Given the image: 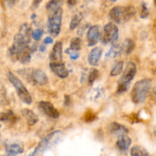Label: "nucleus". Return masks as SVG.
<instances>
[{
	"label": "nucleus",
	"instance_id": "obj_1",
	"mask_svg": "<svg viewBox=\"0 0 156 156\" xmlns=\"http://www.w3.org/2000/svg\"><path fill=\"white\" fill-rule=\"evenodd\" d=\"M136 13L133 5L115 6L109 12V18L116 24H123L130 20Z\"/></svg>",
	"mask_w": 156,
	"mask_h": 156
},
{
	"label": "nucleus",
	"instance_id": "obj_2",
	"mask_svg": "<svg viewBox=\"0 0 156 156\" xmlns=\"http://www.w3.org/2000/svg\"><path fill=\"white\" fill-rule=\"evenodd\" d=\"M152 82L149 79H143L138 81L134 85L131 92V98L133 103L141 104L146 101L151 89Z\"/></svg>",
	"mask_w": 156,
	"mask_h": 156
},
{
	"label": "nucleus",
	"instance_id": "obj_3",
	"mask_svg": "<svg viewBox=\"0 0 156 156\" xmlns=\"http://www.w3.org/2000/svg\"><path fill=\"white\" fill-rule=\"evenodd\" d=\"M8 79H9V82L12 84L14 87H15L16 92L18 94L19 98L26 105H30L32 103V98L29 91L24 86L23 82L15 76V74L9 72L7 75Z\"/></svg>",
	"mask_w": 156,
	"mask_h": 156
},
{
	"label": "nucleus",
	"instance_id": "obj_4",
	"mask_svg": "<svg viewBox=\"0 0 156 156\" xmlns=\"http://www.w3.org/2000/svg\"><path fill=\"white\" fill-rule=\"evenodd\" d=\"M62 135V132L60 130H56L54 132H52L46 136L41 142L39 145L35 148L34 152L30 154L29 156H37L40 154L43 153L45 150H47L50 146L52 145H54L57 143L60 139L61 136Z\"/></svg>",
	"mask_w": 156,
	"mask_h": 156
},
{
	"label": "nucleus",
	"instance_id": "obj_5",
	"mask_svg": "<svg viewBox=\"0 0 156 156\" xmlns=\"http://www.w3.org/2000/svg\"><path fill=\"white\" fill-rule=\"evenodd\" d=\"M62 19V8L57 9L55 12L50 13L48 18V30L49 33L53 37H56L60 33L61 24Z\"/></svg>",
	"mask_w": 156,
	"mask_h": 156
},
{
	"label": "nucleus",
	"instance_id": "obj_6",
	"mask_svg": "<svg viewBox=\"0 0 156 156\" xmlns=\"http://www.w3.org/2000/svg\"><path fill=\"white\" fill-rule=\"evenodd\" d=\"M119 36V30L114 23H108L104 27V33L101 41L103 44H108L117 41Z\"/></svg>",
	"mask_w": 156,
	"mask_h": 156
},
{
	"label": "nucleus",
	"instance_id": "obj_7",
	"mask_svg": "<svg viewBox=\"0 0 156 156\" xmlns=\"http://www.w3.org/2000/svg\"><path fill=\"white\" fill-rule=\"evenodd\" d=\"M136 66L135 64L132 62H128L123 71L120 82L129 84L131 81L133 79L134 76H136Z\"/></svg>",
	"mask_w": 156,
	"mask_h": 156
},
{
	"label": "nucleus",
	"instance_id": "obj_8",
	"mask_svg": "<svg viewBox=\"0 0 156 156\" xmlns=\"http://www.w3.org/2000/svg\"><path fill=\"white\" fill-rule=\"evenodd\" d=\"M101 37L100 28L98 25H93L88 28L87 33V39H88V46L92 47L94 46L98 42Z\"/></svg>",
	"mask_w": 156,
	"mask_h": 156
},
{
	"label": "nucleus",
	"instance_id": "obj_9",
	"mask_svg": "<svg viewBox=\"0 0 156 156\" xmlns=\"http://www.w3.org/2000/svg\"><path fill=\"white\" fill-rule=\"evenodd\" d=\"M30 79L34 82V83L38 85H45L48 83V77L47 74L44 71L41 69H34L30 74Z\"/></svg>",
	"mask_w": 156,
	"mask_h": 156
},
{
	"label": "nucleus",
	"instance_id": "obj_10",
	"mask_svg": "<svg viewBox=\"0 0 156 156\" xmlns=\"http://www.w3.org/2000/svg\"><path fill=\"white\" fill-rule=\"evenodd\" d=\"M39 107L42 110L43 112L48 117H52V118H58L59 117V113L50 102L44 101H40Z\"/></svg>",
	"mask_w": 156,
	"mask_h": 156
},
{
	"label": "nucleus",
	"instance_id": "obj_11",
	"mask_svg": "<svg viewBox=\"0 0 156 156\" xmlns=\"http://www.w3.org/2000/svg\"><path fill=\"white\" fill-rule=\"evenodd\" d=\"M50 62H62V44L60 41L55 43L53 48L50 55Z\"/></svg>",
	"mask_w": 156,
	"mask_h": 156
},
{
	"label": "nucleus",
	"instance_id": "obj_12",
	"mask_svg": "<svg viewBox=\"0 0 156 156\" xmlns=\"http://www.w3.org/2000/svg\"><path fill=\"white\" fill-rule=\"evenodd\" d=\"M50 67L52 71L61 79H65L68 76L69 71L62 62H50Z\"/></svg>",
	"mask_w": 156,
	"mask_h": 156
},
{
	"label": "nucleus",
	"instance_id": "obj_13",
	"mask_svg": "<svg viewBox=\"0 0 156 156\" xmlns=\"http://www.w3.org/2000/svg\"><path fill=\"white\" fill-rule=\"evenodd\" d=\"M108 129H109V131L111 133H112L113 135L118 137L126 136L128 132H129V130H128V129L126 126L120 124V123H117V122H113V123H111L110 124Z\"/></svg>",
	"mask_w": 156,
	"mask_h": 156
},
{
	"label": "nucleus",
	"instance_id": "obj_14",
	"mask_svg": "<svg viewBox=\"0 0 156 156\" xmlns=\"http://www.w3.org/2000/svg\"><path fill=\"white\" fill-rule=\"evenodd\" d=\"M8 156H15L24 152V146L21 143H11L5 146Z\"/></svg>",
	"mask_w": 156,
	"mask_h": 156
},
{
	"label": "nucleus",
	"instance_id": "obj_15",
	"mask_svg": "<svg viewBox=\"0 0 156 156\" xmlns=\"http://www.w3.org/2000/svg\"><path fill=\"white\" fill-rule=\"evenodd\" d=\"M103 50L101 47H94L89 53L88 56V63L91 66H96L98 63L101 57Z\"/></svg>",
	"mask_w": 156,
	"mask_h": 156
},
{
	"label": "nucleus",
	"instance_id": "obj_16",
	"mask_svg": "<svg viewBox=\"0 0 156 156\" xmlns=\"http://www.w3.org/2000/svg\"><path fill=\"white\" fill-rule=\"evenodd\" d=\"M21 114L23 115V117L25 118L27 123L29 126H34V125L36 124L37 123L39 120L37 115L33 111L30 109H27V108H24L21 111Z\"/></svg>",
	"mask_w": 156,
	"mask_h": 156
},
{
	"label": "nucleus",
	"instance_id": "obj_17",
	"mask_svg": "<svg viewBox=\"0 0 156 156\" xmlns=\"http://www.w3.org/2000/svg\"><path fill=\"white\" fill-rule=\"evenodd\" d=\"M131 145V139L128 137L127 136H124L119 137L117 140V143H116V146H117V149L122 152H126L128 150Z\"/></svg>",
	"mask_w": 156,
	"mask_h": 156
},
{
	"label": "nucleus",
	"instance_id": "obj_18",
	"mask_svg": "<svg viewBox=\"0 0 156 156\" xmlns=\"http://www.w3.org/2000/svg\"><path fill=\"white\" fill-rule=\"evenodd\" d=\"M17 117L13 111H8L5 112H3L0 114V120L5 123H12L17 120Z\"/></svg>",
	"mask_w": 156,
	"mask_h": 156
},
{
	"label": "nucleus",
	"instance_id": "obj_19",
	"mask_svg": "<svg viewBox=\"0 0 156 156\" xmlns=\"http://www.w3.org/2000/svg\"><path fill=\"white\" fill-rule=\"evenodd\" d=\"M62 2H63L62 0H50L46 5V9L48 12L52 13L57 9L62 8Z\"/></svg>",
	"mask_w": 156,
	"mask_h": 156
},
{
	"label": "nucleus",
	"instance_id": "obj_20",
	"mask_svg": "<svg viewBox=\"0 0 156 156\" xmlns=\"http://www.w3.org/2000/svg\"><path fill=\"white\" fill-rule=\"evenodd\" d=\"M131 156H148L149 152L145 148L140 146H135L130 150Z\"/></svg>",
	"mask_w": 156,
	"mask_h": 156
},
{
	"label": "nucleus",
	"instance_id": "obj_21",
	"mask_svg": "<svg viewBox=\"0 0 156 156\" xmlns=\"http://www.w3.org/2000/svg\"><path fill=\"white\" fill-rule=\"evenodd\" d=\"M83 19V15L81 12L79 13H76V15H73V17L72 18L71 21H70L69 27L71 30H74L76 29L78 26L79 25V24L81 23V21Z\"/></svg>",
	"mask_w": 156,
	"mask_h": 156
},
{
	"label": "nucleus",
	"instance_id": "obj_22",
	"mask_svg": "<svg viewBox=\"0 0 156 156\" xmlns=\"http://www.w3.org/2000/svg\"><path fill=\"white\" fill-rule=\"evenodd\" d=\"M122 48L119 45H113L106 54V58H114L121 53Z\"/></svg>",
	"mask_w": 156,
	"mask_h": 156
},
{
	"label": "nucleus",
	"instance_id": "obj_23",
	"mask_svg": "<svg viewBox=\"0 0 156 156\" xmlns=\"http://www.w3.org/2000/svg\"><path fill=\"white\" fill-rule=\"evenodd\" d=\"M123 48L124 50L125 53H126V55L130 54L135 49V43L132 39H126L124 41Z\"/></svg>",
	"mask_w": 156,
	"mask_h": 156
},
{
	"label": "nucleus",
	"instance_id": "obj_24",
	"mask_svg": "<svg viewBox=\"0 0 156 156\" xmlns=\"http://www.w3.org/2000/svg\"><path fill=\"white\" fill-rule=\"evenodd\" d=\"M123 69V61H120V62H117L113 69L111 72V76H117L120 75L122 73Z\"/></svg>",
	"mask_w": 156,
	"mask_h": 156
},
{
	"label": "nucleus",
	"instance_id": "obj_25",
	"mask_svg": "<svg viewBox=\"0 0 156 156\" xmlns=\"http://www.w3.org/2000/svg\"><path fill=\"white\" fill-rule=\"evenodd\" d=\"M7 101V93L5 87L0 79V105H4Z\"/></svg>",
	"mask_w": 156,
	"mask_h": 156
},
{
	"label": "nucleus",
	"instance_id": "obj_26",
	"mask_svg": "<svg viewBox=\"0 0 156 156\" xmlns=\"http://www.w3.org/2000/svg\"><path fill=\"white\" fill-rule=\"evenodd\" d=\"M82 41L79 37H74L71 40L70 42V50L73 51H78L81 49V44Z\"/></svg>",
	"mask_w": 156,
	"mask_h": 156
},
{
	"label": "nucleus",
	"instance_id": "obj_27",
	"mask_svg": "<svg viewBox=\"0 0 156 156\" xmlns=\"http://www.w3.org/2000/svg\"><path fill=\"white\" fill-rule=\"evenodd\" d=\"M99 76V72L98 70L96 69H91V71H90L89 75H88V82L89 84H93V82L97 79V78Z\"/></svg>",
	"mask_w": 156,
	"mask_h": 156
},
{
	"label": "nucleus",
	"instance_id": "obj_28",
	"mask_svg": "<svg viewBox=\"0 0 156 156\" xmlns=\"http://www.w3.org/2000/svg\"><path fill=\"white\" fill-rule=\"evenodd\" d=\"M129 87V84L124 83L119 81L118 85H117V93H123L124 91H127Z\"/></svg>",
	"mask_w": 156,
	"mask_h": 156
},
{
	"label": "nucleus",
	"instance_id": "obj_29",
	"mask_svg": "<svg viewBox=\"0 0 156 156\" xmlns=\"http://www.w3.org/2000/svg\"><path fill=\"white\" fill-rule=\"evenodd\" d=\"M97 116L93 111H88L85 114V120L86 122H92L96 119Z\"/></svg>",
	"mask_w": 156,
	"mask_h": 156
},
{
	"label": "nucleus",
	"instance_id": "obj_30",
	"mask_svg": "<svg viewBox=\"0 0 156 156\" xmlns=\"http://www.w3.org/2000/svg\"><path fill=\"white\" fill-rule=\"evenodd\" d=\"M103 91L101 88H94V89L93 90V93H92V94H91V98L92 99V100H94V101L97 100L98 98H99L101 96L102 92H103V91Z\"/></svg>",
	"mask_w": 156,
	"mask_h": 156
},
{
	"label": "nucleus",
	"instance_id": "obj_31",
	"mask_svg": "<svg viewBox=\"0 0 156 156\" xmlns=\"http://www.w3.org/2000/svg\"><path fill=\"white\" fill-rule=\"evenodd\" d=\"M149 9H148L147 5H146V3L143 2V5H142V12H141V15H140V16H141L142 18H146L149 16Z\"/></svg>",
	"mask_w": 156,
	"mask_h": 156
},
{
	"label": "nucleus",
	"instance_id": "obj_32",
	"mask_svg": "<svg viewBox=\"0 0 156 156\" xmlns=\"http://www.w3.org/2000/svg\"><path fill=\"white\" fill-rule=\"evenodd\" d=\"M43 30L41 29H36L32 32V37L35 41H39L41 37H42Z\"/></svg>",
	"mask_w": 156,
	"mask_h": 156
},
{
	"label": "nucleus",
	"instance_id": "obj_33",
	"mask_svg": "<svg viewBox=\"0 0 156 156\" xmlns=\"http://www.w3.org/2000/svg\"><path fill=\"white\" fill-rule=\"evenodd\" d=\"M66 53L69 55L70 58H71L72 59H73V60H76V59H77L79 56V53H76V51H73V50H72L71 52H69V49H67V50H66Z\"/></svg>",
	"mask_w": 156,
	"mask_h": 156
},
{
	"label": "nucleus",
	"instance_id": "obj_34",
	"mask_svg": "<svg viewBox=\"0 0 156 156\" xmlns=\"http://www.w3.org/2000/svg\"><path fill=\"white\" fill-rule=\"evenodd\" d=\"M18 1V0H5V4L7 5V6H9V7H12L13 5H15V3Z\"/></svg>",
	"mask_w": 156,
	"mask_h": 156
},
{
	"label": "nucleus",
	"instance_id": "obj_35",
	"mask_svg": "<svg viewBox=\"0 0 156 156\" xmlns=\"http://www.w3.org/2000/svg\"><path fill=\"white\" fill-rule=\"evenodd\" d=\"M71 103V99H70V97L69 95H65V100H64V105L66 106H69Z\"/></svg>",
	"mask_w": 156,
	"mask_h": 156
},
{
	"label": "nucleus",
	"instance_id": "obj_36",
	"mask_svg": "<svg viewBox=\"0 0 156 156\" xmlns=\"http://www.w3.org/2000/svg\"><path fill=\"white\" fill-rule=\"evenodd\" d=\"M78 0H67V4L69 6H74L77 4Z\"/></svg>",
	"mask_w": 156,
	"mask_h": 156
},
{
	"label": "nucleus",
	"instance_id": "obj_37",
	"mask_svg": "<svg viewBox=\"0 0 156 156\" xmlns=\"http://www.w3.org/2000/svg\"><path fill=\"white\" fill-rule=\"evenodd\" d=\"M44 44H52V43H53V38L50 37H46L45 39H44Z\"/></svg>",
	"mask_w": 156,
	"mask_h": 156
},
{
	"label": "nucleus",
	"instance_id": "obj_38",
	"mask_svg": "<svg viewBox=\"0 0 156 156\" xmlns=\"http://www.w3.org/2000/svg\"><path fill=\"white\" fill-rule=\"evenodd\" d=\"M43 0H34L33 1V7L34 8H37L39 6L40 3L42 2Z\"/></svg>",
	"mask_w": 156,
	"mask_h": 156
},
{
	"label": "nucleus",
	"instance_id": "obj_39",
	"mask_svg": "<svg viewBox=\"0 0 156 156\" xmlns=\"http://www.w3.org/2000/svg\"><path fill=\"white\" fill-rule=\"evenodd\" d=\"M35 18H36V14H33L31 15V19H34Z\"/></svg>",
	"mask_w": 156,
	"mask_h": 156
},
{
	"label": "nucleus",
	"instance_id": "obj_40",
	"mask_svg": "<svg viewBox=\"0 0 156 156\" xmlns=\"http://www.w3.org/2000/svg\"><path fill=\"white\" fill-rule=\"evenodd\" d=\"M154 134H155V136H156V128L155 129V130H154Z\"/></svg>",
	"mask_w": 156,
	"mask_h": 156
},
{
	"label": "nucleus",
	"instance_id": "obj_41",
	"mask_svg": "<svg viewBox=\"0 0 156 156\" xmlns=\"http://www.w3.org/2000/svg\"><path fill=\"white\" fill-rule=\"evenodd\" d=\"M111 2H117V0H111Z\"/></svg>",
	"mask_w": 156,
	"mask_h": 156
},
{
	"label": "nucleus",
	"instance_id": "obj_42",
	"mask_svg": "<svg viewBox=\"0 0 156 156\" xmlns=\"http://www.w3.org/2000/svg\"><path fill=\"white\" fill-rule=\"evenodd\" d=\"M154 2H155V5H156V0H154Z\"/></svg>",
	"mask_w": 156,
	"mask_h": 156
},
{
	"label": "nucleus",
	"instance_id": "obj_43",
	"mask_svg": "<svg viewBox=\"0 0 156 156\" xmlns=\"http://www.w3.org/2000/svg\"><path fill=\"white\" fill-rule=\"evenodd\" d=\"M0 128H1V125H0Z\"/></svg>",
	"mask_w": 156,
	"mask_h": 156
},
{
	"label": "nucleus",
	"instance_id": "obj_44",
	"mask_svg": "<svg viewBox=\"0 0 156 156\" xmlns=\"http://www.w3.org/2000/svg\"><path fill=\"white\" fill-rule=\"evenodd\" d=\"M155 71H156V69H155Z\"/></svg>",
	"mask_w": 156,
	"mask_h": 156
},
{
	"label": "nucleus",
	"instance_id": "obj_45",
	"mask_svg": "<svg viewBox=\"0 0 156 156\" xmlns=\"http://www.w3.org/2000/svg\"><path fill=\"white\" fill-rule=\"evenodd\" d=\"M148 156H149V155H148Z\"/></svg>",
	"mask_w": 156,
	"mask_h": 156
}]
</instances>
